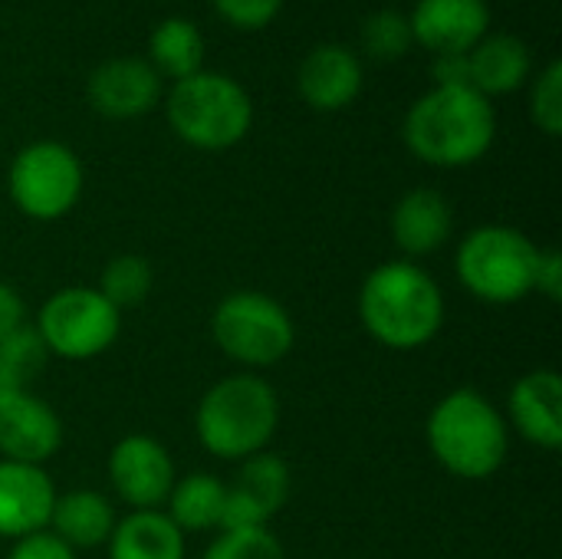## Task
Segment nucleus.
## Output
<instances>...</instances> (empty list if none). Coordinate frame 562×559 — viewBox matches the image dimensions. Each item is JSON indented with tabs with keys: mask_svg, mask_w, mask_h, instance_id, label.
<instances>
[{
	"mask_svg": "<svg viewBox=\"0 0 562 559\" xmlns=\"http://www.w3.org/2000/svg\"><path fill=\"white\" fill-rule=\"evenodd\" d=\"M109 484L132 511H161L175 488V461L151 435H128L109 451Z\"/></svg>",
	"mask_w": 562,
	"mask_h": 559,
	"instance_id": "obj_10",
	"label": "nucleus"
},
{
	"mask_svg": "<svg viewBox=\"0 0 562 559\" xmlns=\"http://www.w3.org/2000/svg\"><path fill=\"white\" fill-rule=\"evenodd\" d=\"M510 425L537 448L557 451L562 445V379L553 369L520 376L507 395Z\"/></svg>",
	"mask_w": 562,
	"mask_h": 559,
	"instance_id": "obj_16",
	"label": "nucleus"
},
{
	"mask_svg": "<svg viewBox=\"0 0 562 559\" xmlns=\"http://www.w3.org/2000/svg\"><path fill=\"white\" fill-rule=\"evenodd\" d=\"M533 293H543L547 300L560 303V297H562L560 250H553V247L540 250V260H537V280H533Z\"/></svg>",
	"mask_w": 562,
	"mask_h": 559,
	"instance_id": "obj_31",
	"label": "nucleus"
},
{
	"mask_svg": "<svg viewBox=\"0 0 562 559\" xmlns=\"http://www.w3.org/2000/svg\"><path fill=\"white\" fill-rule=\"evenodd\" d=\"M412 26H408V16L402 10H375L366 26H362V46L372 59H382V63H392L398 56L408 53L412 46Z\"/></svg>",
	"mask_w": 562,
	"mask_h": 559,
	"instance_id": "obj_26",
	"label": "nucleus"
},
{
	"mask_svg": "<svg viewBox=\"0 0 562 559\" xmlns=\"http://www.w3.org/2000/svg\"><path fill=\"white\" fill-rule=\"evenodd\" d=\"M359 320L379 346L412 353L441 333L445 293L438 280L418 264L389 260L362 280Z\"/></svg>",
	"mask_w": 562,
	"mask_h": 559,
	"instance_id": "obj_1",
	"label": "nucleus"
},
{
	"mask_svg": "<svg viewBox=\"0 0 562 559\" xmlns=\"http://www.w3.org/2000/svg\"><path fill=\"white\" fill-rule=\"evenodd\" d=\"M20 392H30L16 376H10L3 366H0V402H7V399H13V395H20Z\"/></svg>",
	"mask_w": 562,
	"mask_h": 559,
	"instance_id": "obj_34",
	"label": "nucleus"
},
{
	"mask_svg": "<svg viewBox=\"0 0 562 559\" xmlns=\"http://www.w3.org/2000/svg\"><path fill=\"white\" fill-rule=\"evenodd\" d=\"M13 204L33 221L66 217L82 194V165L63 142H33L16 152L7 171Z\"/></svg>",
	"mask_w": 562,
	"mask_h": 559,
	"instance_id": "obj_9",
	"label": "nucleus"
},
{
	"mask_svg": "<svg viewBox=\"0 0 562 559\" xmlns=\"http://www.w3.org/2000/svg\"><path fill=\"white\" fill-rule=\"evenodd\" d=\"M435 86H471L468 53H441L431 66Z\"/></svg>",
	"mask_w": 562,
	"mask_h": 559,
	"instance_id": "obj_32",
	"label": "nucleus"
},
{
	"mask_svg": "<svg viewBox=\"0 0 562 559\" xmlns=\"http://www.w3.org/2000/svg\"><path fill=\"white\" fill-rule=\"evenodd\" d=\"M109 559H184V534L165 511H132L109 537Z\"/></svg>",
	"mask_w": 562,
	"mask_h": 559,
	"instance_id": "obj_21",
	"label": "nucleus"
},
{
	"mask_svg": "<svg viewBox=\"0 0 562 559\" xmlns=\"http://www.w3.org/2000/svg\"><path fill=\"white\" fill-rule=\"evenodd\" d=\"M115 507L105 494L99 491H66L56 494L53 514H49V527L66 547H99L109 544L112 530H115Z\"/></svg>",
	"mask_w": 562,
	"mask_h": 559,
	"instance_id": "obj_20",
	"label": "nucleus"
},
{
	"mask_svg": "<svg viewBox=\"0 0 562 559\" xmlns=\"http://www.w3.org/2000/svg\"><path fill=\"white\" fill-rule=\"evenodd\" d=\"M540 247L517 227L484 224L464 234L454 254L458 280L464 290L494 306L520 303L533 293Z\"/></svg>",
	"mask_w": 562,
	"mask_h": 559,
	"instance_id": "obj_5",
	"label": "nucleus"
},
{
	"mask_svg": "<svg viewBox=\"0 0 562 559\" xmlns=\"http://www.w3.org/2000/svg\"><path fill=\"white\" fill-rule=\"evenodd\" d=\"M280 425L277 389L254 372L214 382L194 412V432L207 455L221 461H247L273 441Z\"/></svg>",
	"mask_w": 562,
	"mask_h": 559,
	"instance_id": "obj_4",
	"label": "nucleus"
},
{
	"mask_svg": "<svg viewBox=\"0 0 562 559\" xmlns=\"http://www.w3.org/2000/svg\"><path fill=\"white\" fill-rule=\"evenodd\" d=\"M214 10L237 30H260L277 20L283 0H211Z\"/></svg>",
	"mask_w": 562,
	"mask_h": 559,
	"instance_id": "obj_29",
	"label": "nucleus"
},
{
	"mask_svg": "<svg viewBox=\"0 0 562 559\" xmlns=\"http://www.w3.org/2000/svg\"><path fill=\"white\" fill-rule=\"evenodd\" d=\"M151 264L138 254H119L112 257L105 267H102V277H99V293L122 313L128 306H138L148 300L151 293Z\"/></svg>",
	"mask_w": 562,
	"mask_h": 559,
	"instance_id": "obj_24",
	"label": "nucleus"
},
{
	"mask_svg": "<svg viewBox=\"0 0 562 559\" xmlns=\"http://www.w3.org/2000/svg\"><path fill=\"white\" fill-rule=\"evenodd\" d=\"M530 119L540 132L557 138L562 132V63L550 59L547 69L537 76L530 92Z\"/></svg>",
	"mask_w": 562,
	"mask_h": 559,
	"instance_id": "obj_28",
	"label": "nucleus"
},
{
	"mask_svg": "<svg viewBox=\"0 0 562 559\" xmlns=\"http://www.w3.org/2000/svg\"><path fill=\"white\" fill-rule=\"evenodd\" d=\"M89 105L115 122L138 119L151 112L161 99V76L151 69L148 59L138 56H115L92 69L86 82Z\"/></svg>",
	"mask_w": 562,
	"mask_h": 559,
	"instance_id": "obj_12",
	"label": "nucleus"
},
{
	"mask_svg": "<svg viewBox=\"0 0 562 559\" xmlns=\"http://www.w3.org/2000/svg\"><path fill=\"white\" fill-rule=\"evenodd\" d=\"M56 488L40 465L0 461V540H20L49 527Z\"/></svg>",
	"mask_w": 562,
	"mask_h": 559,
	"instance_id": "obj_15",
	"label": "nucleus"
},
{
	"mask_svg": "<svg viewBox=\"0 0 562 559\" xmlns=\"http://www.w3.org/2000/svg\"><path fill=\"white\" fill-rule=\"evenodd\" d=\"M148 53H151V69L158 76H171L175 82H181V79L201 72L204 40L191 20L171 16L155 26L151 40H148Z\"/></svg>",
	"mask_w": 562,
	"mask_h": 559,
	"instance_id": "obj_23",
	"label": "nucleus"
},
{
	"mask_svg": "<svg viewBox=\"0 0 562 559\" xmlns=\"http://www.w3.org/2000/svg\"><path fill=\"white\" fill-rule=\"evenodd\" d=\"M412 40L441 53H471L491 26V10L484 0H418L408 13Z\"/></svg>",
	"mask_w": 562,
	"mask_h": 559,
	"instance_id": "obj_14",
	"label": "nucleus"
},
{
	"mask_svg": "<svg viewBox=\"0 0 562 559\" xmlns=\"http://www.w3.org/2000/svg\"><path fill=\"white\" fill-rule=\"evenodd\" d=\"M468 72H471V89L481 96H507L524 86L530 76V49L520 36L510 33H494L484 36L471 53H468Z\"/></svg>",
	"mask_w": 562,
	"mask_h": 559,
	"instance_id": "obj_19",
	"label": "nucleus"
},
{
	"mask_svg": "<svg viewBox=\"0 0 562 559\" xmlns=\"http://www.w3.org/2000/svg\"><path fill=\"white\" fill-rule=\"evenodd\" d=\"M224 501H227V484L207 471L175 478V488L168 494V521L181 534H204V530H221L224 521Z\"/></svg>",
	"mask_w": 562,
	"mask_h": 559,
	"instance_id": "obj_22",
	"label": "nucleus"
},
{
	"mask_svg": "<svg viewBox=\"0 0 562 559\" xmlns=\"http://www.w3.org/2000/svg\"><path fill=\"white\" fill-rule=\"evenodd\" d=\"M293 474L273 451H260L240 461V471L227 484L221 527H267L290 501Z\"/></svg>",
	"mask_w": 562,
	"mask_h": 559,
	"instance_id": "obj_11",
	"label": "nucleus"
},
{
	"mask_svg": "<svg viewBox=\"0 0 562 559\" xmlns=\"http://www.w3.org/2000/svg\"><path fill=\"white\" fill-rule=\"evenodd\" d=\"M435 461L461 481L494 478L510 455V425L477 389L448 392L425 425Z\"/></svg>",
	"mask_w": 562,
	"mask_h": 559,
	"instance_id": "obj_3",
	"label": "nucleus"
},
{
	"mask_svg": "<svg viewBox=\"0 0 562 559\" xmlns=\"http://www.w3.org/2000/svg\"><path fill=\"white\" fill-rule=\"evenodd\" d=\"M119 329L122 313L95 287H63L36 316V333L46 353L69 362H86L109 353L119 339Z\"/></svg>",
	"mask_w": 562,
	"mask_h": 559,
	"instance_id": "obj_8",
	"label": "nucleus"
},
{
	"mask_svg": "<svg viewBox=\"0 0 562 559\" xmlns=\"http://www.w3.org/2000/svg\"><path fill=\"white\" fill-rule=\"evenodd\" d=\"M46 359H49V353H46V346H43L36 326H30V323H23L13 336H7V339L0 343V366H3L10 376H16L26 389H30L33 379L46 369Z\"/></svg>",
	"mask_w": 562,
	"mask_h": 559,
	"instance_id": "obj_27",
	"label": "nucleus"
},
{
	"mask_svg": "<svg viewBox=\"0 0 562 559\" xmlns=\"http://www.w3.org/2000/svg\"><path fill=\"white\" fill-rule=\"evenodd\" d=\"M454 234V208L435 188H415L392 211V241L405 257H428Z\"/></svg>",
	"mask_w": 562,
	"mask_h": 559,
	"instance_id": "obj_17",
	"label": "nucleus"
},
{
	"mask_svg": "<svg viewBox=\"0 0 562 559\" xmlns=\"http://www.w3.org/2000/svg\"><path fill=\"white\" fill-rule=\"evenodd\" d=\"M23 323H26V306H23L20 293L0 280V343L7 336H13Z\"/></svg>",
	"mask_w": 562,
	"mask_h": 559,
	"instance_id": "obj_33",
	"label": "nucleus"
},
{
	"mask_svg": "<svg viewBox=\"0 0 562 559\" xmlns=\"http://www.w3.org/2000/svg\"><path fill=\"white\" fill-rule=\"evenodd\" d=\"M211 336L227 359L247 369H267L290 356L296 326L286 306L273 297L260 290H234L214 306Z\"/></svg>",
	"mask_w": 562,
	"mask_h": 559,
	"instance_id": "obj_7",
	"label": "nucleus"
},
{
	"mask_svg": "<svg viewBox=\"0 0 562 559\" xmlns=\"http://www.w3.org/2000/svg\"><path fill=\"white\" fill-rule=\"evenodd\" d=\"M63 445L59 415L36 399L33 392H20L0 402V461L20 465H46Z\"/></svg>",
	"mask_w": 562,
	"mask_h": 559,
	"instance_id": "obj_13",
	"label": "nucleus"
},
{
	"mask_svg": "<svg viewBox=\"0 0 562 559\" xmlns=\"http://www.w3.org/2000/svg\"><path fill=\"white\" fill-rule=\"evenodd\" d=\"M405 145L435 168H468L481 161L497 135L487 96L471 86H435L405 115Z\"/></svg>",
	"mask_w": 562,
	"mask_h": 559,
	"instance_id": "obj_2",
	"label": "nucleus"
},
{
	"mask_svg": "<svg viewBox=\"0 0 562 559\" xmlns=\"http://www.w3.org/2000/svg\"><path fill=\"white\" fill-rule=\"evenodd\" d=\"M7 559H76V550L66 547L53 530H36L30 537L13 540Z\"/></svg>",
	"mask_w": 562,
	"mask_h": 559,
	"instance_id": "obj_30",
	"label": "nucleus"
},
{
	"mask_svg": "<svg viewBox=\"0 0 562 559\" xmlns=\"http://www.w3.org/2000/svg\"><path fill=\"white\" fill-rule=\"evenodd\" d=\"M296 89H300L303 102L319 112L346 109L349 102H356V96L362 89V66L352 49L323 43L313 53H306V59L300 63Z\"/></svg>",
	"mask_w": 562,
	"mask_h": 559,
	"instance_id": "obj_18",
	"label": "nucleus"
},
{
	"mask_svg": "<svg viewBox=\"0 0 562 559\" xmlns=\"http://www.w3.org/2000/svg\"><path fill=\"white\" fill-rule=\"evenodd\" d=\"M168 122L175 135L201 152H224L247 138L254 102L247 89L221 72H194L168 92Z\"/></svg>",
	"mask_w": 562,
	"mask_h": 559,
	"instance_id": "obj_6",
	"label": "nucleus"
},
{
	"mask_svg": "<svg viewBox=\"0 0 562 559\" xmlns=\"http://www.w3.org/2000/svg\"><path fill=\"white\" fill-rule=\"evenodd\" d=\"M201 559H286V554L267 527H221Z\"/></svg>",
	"mask_w": 562,
	"mask_h": 559,
	"instance_id": "obj_25",
	"label": "nucleus"
}]
</instances>
